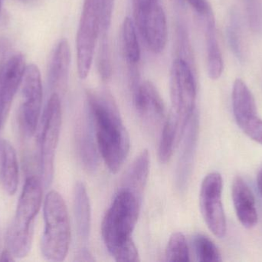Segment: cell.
<instances>
[{
    "label": "cell",
    "mask_w": 262,
    "mask_h": 262,
    "mask_svg": "<svg viewBox=\"0 0 262 262\" xmlns=\"http://www.w3.org/2000/svg\"><path fill=\"white\" fill-rule=\"evenodd\" d=\"M73 208L78 237L86 243L90 235L92 210L85 186L81 182H78L74 188Z\"/></svg>",
    "instance_id": "ffe728a7"
},
{
    "label": "cell",
    "mask_w": 262,
    "mask_h": 262,
    "mask_svg": "<svg viewBox=\"0 0 262 262\" xmlns=\"http://www.w3.org/2000/svg\"><path fill=\"white\" fill-rule=\"evenodd\" d=\"M149 169V154L142 151L133 162L121 183V189L129 191L141 203L143 191L147 182Z\"/></svg>",
    "instance_id": "ac0fdd59"
},
{
    "label": "cell",
    "mask_w": 262,
    "mask_h": 262,
    "mask_svg": "<svg viewBox=\"0 0 262 262\" xmlns=\"http://www.w3.org/2000/svg\"><path fill=\"white\" fill-rule=\"evenodd\" d=\"M87 98L98 152L109 170L117 173L128 155L130 135L110 94L89 91Z\"/></svg>",
    "instance_id": "6da1fadb"
},
{
    "label": "cell",
    "mask_w": 262,
    "mask_h": 262,
    "mask_svg": "<svg viewBox=\"0 0 262 262\" xmlns=\"http://www.w3.org/2000/svg\"><path fill=\"white\" fill-rule=\"evenodd\" d=\"M101 0H84L76 37L78 75L87 78L93 63L95 47L101 33Z\"/></svg>",
    "instance_id": "52a82bcc"
},
{
    "label": "cell",
    "mask_w": 262,
    "mask_h": 262,
    "mask_svg": "<svg viewBox=\"0 0 262 262\" xmlns=\"http://www.w3.org/2000/svg\"><path fill=\"white\" fill-rule=\"evenodd\" d=\"M61 100L59 95L53 92L43 113L40 134V173L45 187H49L53 179L55 154L61 132Z\"/></svg>",
    "instance_id": "8992f818"
},
{
    "label": "cell",
    "mask_w": 262,
    "mask_h": 262,
    "mask_svg": "<svg viewBox=\"0 0 262 262\" xmlns=\"http://www.w3.org/2000/svg\"><path fill=\"white\" fill-rule=\"evenodd\" d=\"M205 36H206V54H207V69L209 76L212 79H218L223 71V60L217 38L215 18L212 10L206 15Z\"/></svg>",
    "instance_id": "44dd1931"
},
{
    "label": "cell",
    "mask_w": 262,
    "mask_h": 262,
    "mask_svg": "<svg viewBox=\"0 0 262 262\" xmlns=\"http://www.w3.org/2000/svg\"><path fill=\"white\" fill-rule=\"evenodd\" d=\"M232 197L237 218L246 229H252L258 223L255 197L247 183L241 177L234 179Z\"/></svg>",
    "instance_id": "5bb4252c"
},
{
    "label": "cell",
    "mask_w": 262,
    "mask_h": 262,
    "mask_svg": "<svg viewBox=\"0 0 262 262\" xmlns=\"http://www.w3.org/2000/svg\"><path fill=\"white\" fill-rule=\"evenodd\" d=\"M20 1H21V2H29V1H31V0H20Z\"/></svg>",
    "instance_id": "8d00e7d4"
},
{
    "label": "cell",
    "mask_w": 262,
    "mask_h": 262,
    "mask_svg": "<svg viewBox=\"0 0 262 262\" xmlns=\"http://www.w3.org/2000/svg\"><path fill=\"white\" fill-rule=\"evenodd\" d=\"M94 126L89 111L79 122L77 130L78 152L86 169L94 172L98 166V146L94 138Z\"/></svg>",
    "instance_id": "e0dca14e"
},
{
    "label": "cell",
    "mask_w": 262,
    "mask_h": 262,
    "mask_svg": "<svg viewBox=\"0 0 262 262\" xmlns=\"http://www.w3.org/2000/svg\"><path fill=\"white\" fill-rule=\"evenodd\" d=\"M197 130L198 119L196 114L194 112L183 135H184V140L177 171V183L180 189L185 188L190 175L194 151L196 145Z\"/></svg>",
    "instance_id": "2e32d148"
},
{
    "label": "cell",
    "mask_w": 262,
    "mask_h": 262,
    "mask_svg": "<svg viewBox=\"0 0 262 262\" xmlns=\"http://www.w3.org/2000/svg\"><path fill=\"white\" fill-rule=\"evenodd\" d=\"M140 203L134 194L121 189L103 218V240L116 261H140L132 235L138 221Z\"/></svg>",
    "instance_id": "7a4b0ae2"
},
{
    "label": "cell",
    "mask_w": 262,
    "mask_h": 262,
    "mask_svg": "<svg viewBox=\"0 0 262 262\" xmlns=\"http://www.w3.org/2000/svg\"><path fill=\"white\" fill-rule=\"evenodd\" d=\"M43 211L45 229L41 240V253L49 261H64L70 246L71 227L62 196L56 191H50L46 195Z\"/></svg>",
    "instance_id": "277c9868"
},
{
    "label": "cell",
    "mask_w": 262,
    "mask_h": 262,
    "mask_svg": "<svg viewBox=\"0 0 262 262\" xmlns=\"http://www.w3.org/2000/svg\"><path fill=\"white\" fill-rule=\"evenodd\" d=\"M41 180L34 175L28 177L6 235V249L15 258H25L30 252L34 223L41 207Z\"/></svg>",
    "instance_id": "3957f363"
},
{
    "label": "cell",
    "mask_w": 262,
    "mask_h": 262,
    "mask_svg": "<svg viewBox=\"0 0 262 262\" xmlns=\"http://www.w3.org/2000/svg\"><path fill=\"white\" fill-rule=\"evenodd\" d=\"M134 15L136 28L148 49L156 54L163 52L167 43L168 29L166 14L160 3Z\"/></svg>",
    "instance_id": "8fae6325"
},
{
    "label": "cell",
    "mask_w": 262,
    "mask_h": 262,
    "mask_svg": "<svg viewBox=\"0 0 262 262\" xmlns=\"http://www.w3.org/2000/svg\"><path fill=\"white\" fill-rule=\"evenodd\" d=\"M223 181L218 172L208 174L201 185L200 206L203 219L209 230L219 238L226 234V219L223 209Z\"/></svg>",
    "instance_id": "9c48e42d"
},
{
    "label": "cell",
    "mask_w": 262,
    "mask_h": 262,
    "mask_svg": "<svg viewBox=\"0 0 262 262\" xmlns=\"http://www.w3.org/2000/svg\"><path fill=\"white\" fill-rule=\"evenodd\" d=\"M257 187H258V192L262 197V168L257 175Z\"/></svg>",
    "instance_id": "836d02e7"
},
{
    "label": "cell",
    "mask_w": 262,
    "mask_h": 262,
    "mask_svg": "<svg viewBox=\"0 0 262 262\" xmlns=\"http://www.w3.org/2000/svg\"><path fill=\"white\" fill-rule=\"evenodd\" d=\"M134 106L137 113L146 124L157 126L166 118V108L152 83L143 82L134 90Z\"/></svg>",
    "instance_id": "4fadbf2b"
},
{
    "label": "cell",
    "mask_w": 262,
    "mask_h": 262,
    "mask_svg": "<svg viewBox=\"0 0 262 262\" xmlns=\"http://www.w3.org/2000/svg\"><path fill=\"white\" fill-rule=\"evenodd\" d=\"M194 252L199 261L217 262L221 261L220 251L213 241L207 236L197 234L192 240Z\"/></svg>",
    "instance_id": "cb8c5ba5"
},
{
    "label": "cell",
    "mask_w": 262,
    "mask_h": 262,
    "mask_svg": "<svg viewBox=\"0 0 262 262\" xmlns=\"http://www.w3.org/2000/svg\"><path fill=\"white\" fill-rule=\"evenodd\" d=\"M171 113L177 118L180 137L195 112L196 84L189 62L177 58L170 70Z\"/></svg>",
    "instance_id": "5b68a950"
},
{
    "label": "cell",
    "mask_w": 262,
    "mask_h": 262,
    "mask_svg": "<svg viewBox=\"0 0 262 262\" xmlns=\"http://www.w3.org/2000/svg\"><path fill=\"white\" fill-rule=\"evenodd\" d=\"M102 17H101V34H106L112 22L115 0H101Z\"/></svg>",
    "instance_id": "f1b7e54d"
},
{
    "label": "cell",
    "mask_w": 262,
    "mask_h": 262,
    "mask_svg": "<svg viewBox=\"0 0 262 262\" xmlns=\"http://www.w3.org/2000/svg\"><path fill=\"white\" fill-rule=\"evenodd\" d=\"M71 51L69 42L62 38L57 43L49 62L48 83L51 90L55 93L61 92L67 86L70 69Z\"/></svg>",
    "instance_id": "9a60e30c"
},
{
    "label": "cell",
    "mask_w": 262,
    "mask_h": 262,
    "mask_svg": "<svg viewBox=\"0 0 262 262\" xmlns=\"http://www.w3.org/2000/svg\"><path fill=\"white\" fill-rule=\"evenodd\" d=\"M3 0H0V14H1L2 7H3Z\"/></svg>",
    "instance_id": "e575fe53"
},
{
    "label": "cell",
    "mask_w": 262,
    "mask_h": 262,
    "mask_svg": "<svg viewBox=\"0 0 262 262\" xmlns=\"http://www.w3.org/2000/svg\"><path fill=\"white\" fill-rule=\"evenodd\" d=\"M98 72L102 79L108 80L112 76V63L110 51L106 34H103L101 44L100 45L98 59Z\"/></svg>",
    "instance_id": "83f0119b"
},
{
    "label": "cell",
    "mask_w": 262,
    "mask_h": 262,
    "mask_svg": "<svg viewBox=\"0 0 262 262\" xmlns=\"http://www.w3.org/2000/svg\"><path fill=\"white\" fill-rule=\"evenodd\" d=\"M0 184L5 192L13 195L18 185V163L16 152L10 143H0Z\"/></svg>",
    "instance_id": "d6986e66"
},
{
    "label": "cell",
    "mask_w": 262,
    "mask_h": 262,
    "mask_svg": "<svg viewBox=\"0 0 262 262\" xmlns=\"http://www.w3.org/2000/svg\"><path fill=\"white\" fill-rule=\"evenodd\" d=\"M227 37L231 50L237 58L243 61V40H242V29L240 18L235 11L231 13L230 19L227 27Z\"/></svg>",
    "instance_id": "484cf974"
},
{
    "label": "cell",
    "mask_w": 262,
    "mask_h": 262,
    "mask_svg": "<svg viewBox=\"0 0 262 262\" xmlns=\"http://www.w3.org/2000/svg\"><path fill=\"white\" fill-rule=\"evenodd\" d=\"M199 14L203 15L212 10L206 0H186Z\"/></svg>",
    "instance_id": "f546056e"
},
{
    "label": "cell",
    "mask_w": 262,
    "mask_h": 262,
    "mask_svg": "<svg viewBox=\"0 0 262 262\" xmlns=\"http://www.w3.org/2000/svg\"><path fill=\"white\" fill-rule=\"evenodd\" d=\"M26 68V58L20 53L8 57L0 66V118L3 122L23 82Z\"/></svg>",
    "instance_id": "7c38bea8"
},
{
    "label": "cell",
    "mask_w": 262,
    "mask_h": 262,
    "mask_svg": "<svg viewBox=\"0 0 262 262\" xmlns=\"http://www.w3.org/2000/svg\"><path fill=\"white\" fill-rule=\"evenodd\" d=\"M78 258H77L76 261H94L95 259L92 258V255H91L89 251L85 248H83L82 249L79 251L78 255H77Z\"/></svg>",
    "instance_id": "1f68e13d"
},
{
    "label": "cell",
    "mask_w": 262,
    "mask_h": 262,
    "mask_svg": "<svg viewBox=\"0 0 262 262\" xmlns=\"http://www.w3.org/2000/svg\"><path fill=\"white\" fill-rule=\"evenodd\" d=\"M232 109L240 129L251 139L262 145V119L257 113L253 95L240 78H237L234 83Z\"/></svg>",
    "instance_id": "30bf717a"
},
{
    "label": "cell",
    "mask_w": 262,
    "mask_h": 262,
    "mask_svg": "<svg viewBox=\"0 0 262 262\" xmlns=\"http://www.w3.org/2000/svg\"><path fill=\"white\" fill-rule=\"evenodd\" d=\"M251 29L262 35V0H245Z\"/></svg>",
    "instance_id": "4316f807"
},
{
    "label": "cell",
    "mask_w": 262,
    "mask_h": 262,
    "mask_svg": "<svg viewBox=\"0 0 262 262\" xmlns=\"http://www.w3.org/2000/svg\"><path fill=\"white\" fill-rule=\"evenodd\" d=\"M157 3H160L159 0H133L134 12L145 10Z\"/></svg>",
    "instance_id": "4dcf8cb0"
},
{
    "label": "cell",
    "mask_w": 262,
    "mask_h": 262,
    "mask_svg": "<svg viewBox=\"0 0 262 262\" xmlns=\"http://www.w3.org/2000/svg\"><path fill=\"white\" fill-rule=\"evenodd\" d=\"M3 121L1 119V118H0V128H1V126H3Z\"/></svg>",
    "instance_id": "d590c367"
},
{
    "label": "cell",
    "mask_w": 262,
    "mask_h": 262,
    "mask_svg": "<svg viewBox=\"0 0 262 262\" xmlns=\"http://www.w3.org/2000/svg\"><path fill=\"white\" fill-rule=\"evenodd\" d=\"M181 138L179 132L177 118L172 113H169L163 123L161 138L159 145V158L161 163H166L169 161L176 143Z\"/></svg>",
    "instance_id": "603a6c76"
},
{
    "label": "cell",
    "mask_w": 262,
    "mask_h": 262,
    "mask_svg": "<svg viewBox=\"0 0 262 262\" xmlns=\"http://www.w3.org/2000/svg\"><path fill=\"white\" fill-rule=\"evenodd\" d=\"M15 261V258L7 249H5L0 255V261Z\"/></svg>",
    "instance_id": "d6a6232c"
},
{
    "label": "cell",
    "mask_w": 262,
    "mask_h": 262,
    "mask_svg": "<svg viewBox=\"0 0 262 262\" xmlns=\"http://www.w3.org/2000/svg\"><path fill=\"white\" fill-rule=\"evenodd\" d=\"M21 85L23 101L18 112V122L23 134L29 137L36 130L42 104L41 73L36 65L26 66Z\"/></svg>",
    "instance_id": "ba28073f"
},
{
    "label": "cell",
    "mask_w": 262,
    "mask_h": 262,
    "mask_svg": "<svg viewBox=\"0 0 262 262\" xmlns=\"http://www.w3.org/2000/svg\"><path fill=\"white\" fill-rule=\"evenodd\" d=\"M166 261L170 262L190 261L187 241L181 232H175L169 237L166 249Z\"/></svg>",
    "instance_id": "d4e9b609"
},
{
    "label": "cell",
    "mask_w": 262,
    "mask_h": 262,
    "mask_svg": "<svg viewBox=\"0 0 262 262\" xmlns=\"http://www.w3.org/2000/svg\"><path fill=\"white\" fill-rule=\"evenodd\" d=\"M122 50L129 68H137L140 60V47L137 35V28L132 18H124L121 30Z\"/></svg>",
    "instance_id": "7402d4cb"
}]
</instances>
